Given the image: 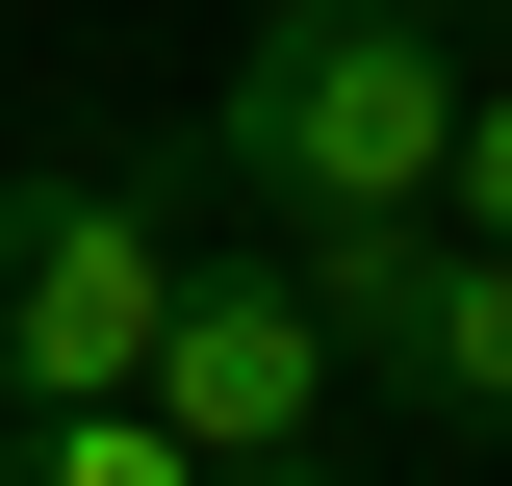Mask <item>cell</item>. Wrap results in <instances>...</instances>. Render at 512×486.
Wrapping results in <instances>:
<instances>
[{"instance_id":"1","label":"cell","mask_w":512,"mask_h":486,"mask_svg":"<svg viewBox=\"0 0 512 486\" xmlns=\"http://www.w3.org/2000/svg\"><path fill=\"white\" fill-rule=\"evenodd\" d=\"M205 180L256 205V256L308 231H410L461 180V26H256L205 103Z\"/></svg>"},{"instance_id":"2","label":"cell","mask_w":512,"mask_h":486,"mask_svg":"<svg viewBox=\"0 0 512 486\" xmlns=\"http://www.w3.org/2000/svg\"><path fill=\"white\" fill-rule=\"evenodd\" d=\"M180 307V180L154 154H26L0 180V435L26 410H128Z\"/></svg>"},{"instance_id":"3","label":"cell","mask_w":512,"mask_h":486,"mask_svg":"<svg viewBox=\"0 0 512 486\" xmlns=\"http://www.w3.org/2000/svg\"><path fill=\"white\" fill-rule=\"evenodd\" d=\"M282 282H308L333 384H384L410 435H512V256H487V231L410 205V231H308Z\"/></svg>"},{"instance_id":"4","label":"cell","mask_w":512,"mask_h":486,"mask_svg":"<svg viewBox=\"0 0 512 486\" xmlns=\"http://www.w3.org/2000/svg\"><path fill=\"white\" fill-rule=\"evenodd\" d=\"M128 410L180 435L205 486H231V461H308V410H333L308 282H282V256H180V307H154V384H128Z\"/></svg>"},{"instance_id":"5","label":"cell","mask_w":512,"mask_h":486,"mask_svg":"<svg viewBox=\"0 0 512 486\" xmlns=\"http://www.w3.org/2000/svg\"><path fill=\"white\" fill-rule=\"evenodd\" d=\"M0 486H205V461H180L154 410H26V435H0Z\"/></svg>"},{"instance_id":"6","label":"cell","mask_w":512,"mask_h":486,"mask_svg":"<svg viewBox=\"0 0 512 486\" xmlns=\"http://www.w3.org/2000/svg\"><path fill=\"white\" fill-rule=\"evenodd\" d=\"M436 231H487V256H512V77H461V180H436Z\"/></svg>"},{"instance_id":"7","label":"cell","mask_w":512,"mask_h":486,"mask_svg":"<svg viewBox=\"0 0 512 486\" xmlns=\"http://www.w3.org/2000/svg\"><path fill=\"white\" fill-rule=\"evenodd\" d=\"M256 26H384V0H256Z\"/></svg>"},{"instance_id":"8","label":"cell","mask_w":512,"mask_h":486,"mask_svg":"<svg viewBox=\"0 0 512 486\" xmlns=\"http://www.w3.org/2000/svg\"><path fill=\"white\" fill-rule=\"evenodd\" d=\"M231 486H333V461H231Z\"/></svg>"},{"instance_id":"9","label":"cell","mask_w":512,"mask_h":486,"mask_svg":"<svg viewBox=\"0 0 512 486\" xmlns=\"http://www.w3.org/2000/svg\"><path fill=\"white\" fill-rule=\"evenodd\" d=\"M384 26H461V0H384Z\"/></svg>"}]
</instances>
